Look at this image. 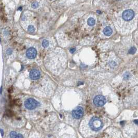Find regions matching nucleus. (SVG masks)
Returning a JSON list of instances; mask_svg holds the SVG:
<instances>
[{
  "mask_svg": "<svg viewBox=\"0 0 138 138\" xmlns=\"http://www.w3.org/2000/svg\"><path fill=\"white\" fill-rule=\"evenodd\" d=\"M89 126L93 130L98 131L102 128L103 124L99 118L94 117L90 120Z\"/></svg>",
  "mask_w": 138,
  "mask_h": 138,
  "instance_id": "f257e3e1",
  "label": "nucleus"
},
{
  "mask_svg": "<svg viewBox=\"0 0 138 138\" xmlns=\"http://www.w3.org/2000/svg\"><path fill=\"white\" fill-rule=\"evenodd\" d=\"M25 106L28 110H33L37 107L38 102L34 99L29 98L25 101Z\"/></svg>",
  "mask_w": 138,
  "mask_h": 138,
  "instance_id": "f03ea898",
  "label": "nucleus"
},
{
  "mask_svg": "<svg viewBox=\"0 0 138 138\" xmlns=\"http://www.w3.org/2000/svg\"><path fill=\"white\" fill-rule=\"evenodd\" d=\"M106 102V98L101 95L97 96L94 100V104L97 107H102L103 106H104Z\"/></svg>",
  "mask_w": 138,
  "mask_h": 138,
  "instance_id": "7ed1b4c3",
  "label": "nucleus"
},
{
  "mask_svg": "<svg viewBox=\"0 0 138 138\" xmlns=\"http://www.w3.org/2000/svg\"><path fill=\"white\" fill-rule=\"evenodd\" d=\"M134 16L133 11L131 9H127L124 11L123 13L122 17L125 21H130L133 19Z\"/></svg>",
  "mask_w": 138,
  "mask_h": 138,
  "instance_id": "20e7f679",
  "label": "nucleus"
},
{
  "mask_svg": "<svg viewBox=\"0 0 138 138\" xmlns=\"http://www.w3.org/2000/svg\"><path fill=\"white\" fill-rule=\"evenodd\" d=\"M72 115L74 118L79 119L83 115V110L82 108L78 107L74 110L73 111Z\"/></svg>",
  "mask_w": 138,
  "mask_h": 138,
  "instance_id": "39448f33",
  "label": "nucleus"
},
{
  "mask_svg": "<svg viewBox=\"0 0 138 138\" xmlns=\"http://www.w3.org/2000/svg\"><path fill=\"white\" fill-rule=\"evenodd\" d=\"M37 50L34 48H29L27 52H26V56L29 59H33L35 58L37 56Z\"/></svg>",
  "mask_w": 138,
  "mask_h": 138,
  "instance_id": "423d86ee",
  "label": "nucleus"
},
{
  "mask_svg": "<svg viewBox=\"0 0 138 138\" xmlns=\"http://www.w3.org/2000/svg\"><path fill=\"white\" fill-rule=\"evenodd\" d=\"M30 76L33 80H37L40 77V72L39 70H36V69H33L30 72Z\"/></svg>",
  "mask_w": 138,
  "mask_h": 138,
  "instance_id": "0eeeda50",
  "label": "nucleus"
},
{
  "mask_svg": "<svg viewBox=\"0 0 138 138\" xmlns=\"http://www.w3.org/2000/svg\"><path fill=\"white\" fill-rule=\"evenodd\" d=\"M103 32H104V34H105L106 36H110L111 35L112 33V30L110 27H107L104 29Z\"/></svg>",
  "mask_w": 138,
  "mask_h": 138,
  "instance_id": "6e6552de",
  "label": "nucleus"
},
{
  "mask_svg": "<svg viewBox=\"0 0 138 138\" xmlns=\"http://www.w3.org/2000/svg\"><path fill=\"white\" fill-rule=\"evenodd\" d=\"M10 136L11 137H23V136L21 134H17L16 132L14 131L10 133Z\"/></svg>",
  "mask_w": 138,
  "mask_h": 138,
  "instance_id": "1a4fd4ad",
  "label": "nucleus"
},
{
  "mask_svg": "<svg viewBox=\"0 0 138 138\" xmlns=\"http://www.w3.org/2000/svg\"><path fill=\"white\" fill-rule=\"evenodd\" d=\"M88 24L90 26H93L96 24V21L93 18H89L87 21Z\"/></svg>",
  "mask_w": 138,
  "mask_h": 138,
  "instance_id": "9d476101",
  "label": "nucleus"
},
{
  "mask_svg": "<svg viewBox=\"0 0 138 138\" xmlns=\"http://www.w3.org/2000/svg\"><path fill=\"white\" fill-rule=\"evenodd\" d=\"M49 45V43L48 41L46 40H43V42H42V46L44 47V48H46Z\"/></svg>",
  "mask_w": 138,
  "mask_h": 138,
  "instance_id": "9b49d317",
  "label": "nucleus"
},
{
  "mask_svg": "<svg viewBox=\"0 0 138 138\" xmlns=\"http://www.w3.org/2000/svg\"><path fill=\"white\" fill-rule=\"evenodd\" d=\"M28 30V31L31 33L34 32V31H35V28H34V27L33 26H29Z\"/></svg>",
  "mask_w": 138,
  "mask_h": 138,
  "instance_id": "f8f14e48",
  "label": "nucleus"
},
{
  "mask_svg": "<svg viewBox=\"0 0 138 138\" xmlns=\"http://www.w3.org/2000/svg\"><path fill=\"white\" fill-rule=\"evenodd\" d=\"M136 48L135 47H131L129 51V53L130 54H133L135 53V52L136 51Z\"/></svg>",
  "mask_w": 138,
  "mask_h": 138,
  "instance_id": "ddd939ff",
  "label": "nucleus"
},
{
  "mask_svg": "<svg viewBox=\"0 0 138 138\" xmlns=\"http://www.w3.org/2000/svg\"><path fill=\"white\" fill-rule=\"evenodd\" d=\"M31 7L32 8L35 9V8H37L39 7V3H37V2H34L32 4V5H31Z\"/></svg>",
  "mask_w": 138,
  "mask_h": 138,
  "instance_id": "4468645a",
  "label": "nucleus"
},
{
  "mask_svg": "<svg viewBox=\"0 0 138 138\" xmlns=\"http://www.w3.org/2000/svg\"><path fill=\"white\" fill-rule=\"evenodd\" d=\"M129 76H130V74L128 73H126L124 75V78L126 79H127L129 78Z\"/></svg>",
  "mask_w": 138,
  "mask_h": 138,
  "instance_id": "2eb2a0df",
  "label": "nucleus"
},
{
  "mask_svg": "<svg viewBox=\"0 0 138 138\" xmlns=\"http://www.w3.org/2000/svg\"><path fill=\"white\" fill-rule=\"evenodd\" d=\"M11 52H12V50H11V49H8V50H7V54H10L11 53Z\"/></svg>",
  "mask_w": 138,
  "mask_h": 138,
  "instance_id": "dca6fc26",
  "label": "nucleus"
},
{
  "mask_svg": "<svg viewBox=\"0 0 138 138\" xmlns=\"http://www.w3.org/2000/svg\"><path fill=\"white\" fill-rule=\"evenodd\" d=\"M75 50V49L74 48H73V49H71V50H70V51H71V52L72 53H74V52Z\"/></svg>",
  "mask_w": 138,
  "mask_h": 138,
  "instance_id": "f3484780",
  "label": "nucleus"
},
{
  "mask_svg": "<svg viewBox=\"0 0 138 138\" xmlns=\"http://www.w3.org/2000/svg\"><path fill=\"white\" fill-rule=\"evenodd\" d=\"M1 132L2 135H3V130H2V129L1 130Z\"/></svg>",
  "mask_w": 138,
  "mask_h": 138,
  "instance_id": "a211bd4d",
  "label": "nucleus"
},
{
  "mask_svg": "<svg viewBox=\"0 0 138 138\" xmlns=\"http://www.w3.org/2000/svg\"><path fill=\"white\" fill-rule=\"evenodd\" d=\"M2 87H1V94H2Z\"/></svg>",
  "mask_w": 138,
  "mask_h": 138,
  "instance_id": "6ab92c4d",
  "label": "nucleus"
}]
</instances>
